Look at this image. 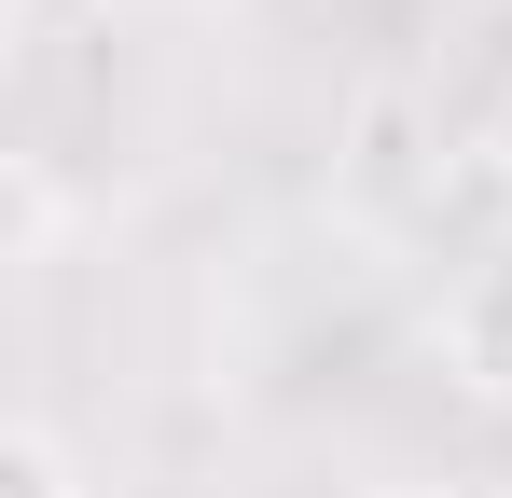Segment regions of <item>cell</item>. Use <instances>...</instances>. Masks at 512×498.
<instances>
[{
    "label": "cell",
    "instance_id": "1",
    "mask_svg": "<svg viewBox=\"0 0 512 498\" xmlns=\"http://www.w3.org/2000/svg\"><path fill=\"white\" fill-rule=\"evenodd\" d=\"M457 374H471V402H499L512 415V249L457 291Z\"/></svg>",
    "mask_w": 512,
    "mask_h": 498
},
{
    "label": "cell",
    "instance_id": "2",
    "mask_svg": "<svg viewBox=\"0 0 512 498\" xmlns=\"http://www.w3.org/2000/svg\"><path fill=\"white\" fill-rule=\"evenodd\" d=\"M0 498H84L70 443H56V429H0Z\"/></svg>",
    "mask_w": 512,
    "mask_h": 498
}]
</instances>
